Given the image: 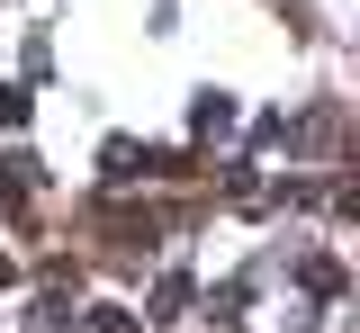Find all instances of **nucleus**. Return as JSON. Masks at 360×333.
<instances>
[{
	"instance_id": "nucleus-6",
	"label": "nucleus",
	"mask_w": 360,
	"mask_h": 333,
	"mask_svg": "<svg viewBox=\"0 0 360 333\" xmlns=\"http://www.w3.org/2000/svg\"><path fill=\"white\" fill-rule=\"evenodd\" d=\"M27 108H37L27 81H0V126H27Z\"/></svg>"
},
{
	"instance_id": "nucleus-3",
	"label": "nucleus",
	"mask_w": 360,
	"mask_h": 333,
	"mask_svg": "<svg viewBox=\"0 0 360 333\" xmlns=\"http://www.w3.org/2000/svg\"><path fill=\"white\" fill-rule=\"evenodd\" d=\"M297 280H307V297H342V261H333V252H307Z\"/></svg>"
},
{
	"instance_id": "nucleus-9",
	"label": "nucleus",
	"mask_w": 360,
	"mask_h": 333,
	"mask_svg": "<svg viewBox=\"0 0 360 333\" xmlns=\"http://www.w3.org/2000/svg\"><path fill=\"white\" fill-rule=\"evenodd\" d=\"M9 280H18V261H0V288H9Z\"/></svg>"
},
{
	"instance_id": "nucleus-2",
	"label": "nucleus",
	"mask_w": 360,
	"mask_h": 333,
	"mask_svg": "<svg viewBox=\"0 0 360 333\" xmlns=\"http://www.w3.org/2000/svg\"><path fill=\"white\" fill-rule=\"evenodd\" d=\"M225 126H234V99H225V91H198V99H189V136H225Z\"/></svg>"
},
{
	"instance_id": "nucleus-4",
	"label": "nucleus",
	"mask_w": 360,
	"mask_h": 333,
	"mask_svg": "<svg viewBox=\"0 0 360 333\" xmlns=\"http://www.w3.org/2000/svg\"><path fill=\"white\" fill-rule=\"evenodd\" d=\"M180 306H189V270H172V280H162V288H153V325H172V315H180Z\"/></svg>"
},
{
	"instance_id": "nucleus-7",
	"label": "nucleus",
	"mask_w": 360,
	"mask_h": 333,
	"mask_svg": "<svg viewBox=\"0 0 360 333\" xmlns=\"http://www.w3.org/2000/svg\"><path fill=\"white\" fill-rule=\"evenodd\" d=\"M27 333H72V306H63V288H54V297L37 306V325H27Z\"/></svg>"
},
{
	"instance_id": "nucleus-5",
	"label": "nucleus",
	"mask_w": 360,
	"mask_h": 333,
	"mask_svg": "<svg viewBox=\"0 0 360 333\" xmlns=\"http://www.w3.org/2000/svg\"><path fill=\"white\" fill-rule=\"evenodd\" d=\"M37 171H45L37 153H9V162H0V190H9V198H18V190H37Z\"/></svg>"
},
{
	"instance_id": "nucleus-1",
	"label": "nucleus",
	"mask_w": 360,
	"mask_h": 333,
	"mask_svg": "<svg viewBox=\"0 0 360 333\" xmlns=\"http://www.w3.org/2000/svg\"><path fill=\"white\" fill-rule=\"evenodd\" d=\"M99 171H108V181H144V171H153V153H144L135 136H108V153H99Z\"/></svg>"
},
{
	"instance_id": "nucleus-8",
	"label": "nucleus",
	"mask_w": 360,
	"mask_h": 333,
	"mask_svg": "<svg viewBox=\"0 0 360 333\" xmlns=\"http://www.w3.org/2000/svg\"><path fill=\"white\" fill-rule=\"evenodd\" d=\"M90 333H135V315L127 306H90Z\"/></svg>"
}]
</instances>
